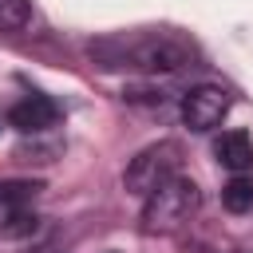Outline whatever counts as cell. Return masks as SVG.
Here are the masks:
<instances>
[{
	"instance_id": "1",
	"label": "cell",
	"mask_w": 253,
	"mask_h": 253,
	"mask_svg": "<svg viewBox=\"0 0 253 253\" xmlns=\"http://www.w3.org/2000/svg\"><path fill=\"white\" fill-rule=\"evenodd\" d=\"M103 67H138V71H178L190 63L194 47L174 32H142V36H119L91 47Z\"/></svg>"
},
{
	"instance_id": "2",
	"label": "cell",
	"mask_w": 253,
	"mask_h": 253,
	"mask_svg": "<svg viewBox=\"0 0 253 253\" xmlns=\"http://www.w3.org/2000/svg\"><path fill=\"white\" fill-rule=\"evenodd\" d=\"M142 229L146 233H178L202 206V194H198V182L194 178H182L174 174L166 186H158L150 198H142Z\"/></svg>"
},
{
	"instance_id": "3",
	"label": "cell",
	"mask_w": 253,
	"mask_h": 253,
	"mask_svg": "<svg viewBox=\"0 0 253 253\" xmlns=\"http://www.w3.org/2000/svg\"><path fill=\"white\" fill-rule=\"evenodd\" d=\"M178 162H182L178 142H154V146H146V150H138V154L130 158V166H126V174H123V182H126V190H130V194L150 198L158 186H166V182L178 174Z\"/></svg>"
},
{
	"instance_id": "4",
	"label": "cell",
	"mask_w": 253,
	"mask_h": 253,
	"mask_svg": "<svg viewBox=\"0 0 253 253\" xmlns=\"http://www.w3.org/2000/svg\"><path fill=\"white\" fill-rule=\"evenodd\" d=\"M36 194L40 182H0V237H28L40 229V217L32 213Z\"/></svg>"
},
{
	"instance_id": "5",
	"label": "cell",
	"mask_w": 253,
	"mask_h": 253,
	"mask_svg": "<svg viewBox=\"0 0 253 253\" xmlns=\"http://www.w3.org/2000/svg\"><path fill=\"white\" fill-rule=\"evenodd\" d=\"M229 107H233V99H229V91L225 87H213V83H202V87H190L186 95H182V123L190 126V130H213L225 115H229Z\"/></svg>"
},
{
	"instance_id": "6",
	"label": "cell",
	"mask_w": 253,
	"mask_h": 253,
	"mask_svg": "<svg viewBox=\"0 0 253 253\" xmlns=\"http://www.w3.org/2000/svg\"><path fill=\"white\" fill-rule=\"evenodd\" d=\"M55 119H59V107H55L47 95H28V99H20V103L8 111V123H12L16 130H24V134H40V130L55 126Z\"/></svg>"
},
{
	"instance_id": "7",
	"label": "cell",
	"mask_w": 253,
	"mask_h": 253,
	"mask_svg": "<svg viewBox=\"0 0 253 253\" xmlns=\"http://www.w3.org/2000/svg\"><path fill=\"white\" fill-rule=\"evenodd\" d=\"M213 154H217V162H221L225 170H233V174L253 170V138H249L245 130H221V134L213 138Z\"/></svg>"
},
{
	"instance_id": "8",
	"label": "cell",
	"mask_w": 253,
	"mask_h": 253,
	"mask_svg": "<svg viewBox=\"0 0 253 253\" xmlns=\"http://www.w3.org/2000/svg\"><path fill=\"white\" fill-rule=\"evenodd\" d=\"M221 206L229 213H249L253 210V178L249 174H233L221 190Z\"/></svg>"
},
{
	"instance_id": "9",
	"label": "cell",
	"mask_w": 253,
	"mask_h": 253,
	"mask_svg": "<svg viewBox=\"0 0 253 253\" xmlns=\"http://www.w3.org/2000/svg\"><path fill=\"white\" fill-rule=\"evenodd\" d=\"M32 20V4L28 0H0V32H20Z\"/></svg>"
},
{
	"instance_id": "10",
	"label": "cell",
	"mask_w": 253,
	"mask_h": 253,
	"mask_svg": "<svg viewBox=\"0 0 253 253\" xmlns=\"http://www.w3.org/2000/svg\"><path fill=\"white\" fill-rule=\"evenodd\" d=\"M40 253H55V249H40Z\"/></svg>"
}]
</instances>
